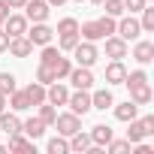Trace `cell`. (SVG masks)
<instances>
[{"mask_svg":"<svg viewBox=\"0 0 154 154\" xmlns=\"http://www.w3.org/2000/svg\"><path fill=\"white\" fill-rule=\"evenodd\" d=\"M115 24H118V18L103 15V18H97V21H85V24H79V36L88 39V42H97V39L112 36V33H115Z\"/></svg>","mask_w":154,"mask_h":154,"instance_id":"1","label":"cell"},{"mask_svg":"<svg viewBox=\"0 0 154 154\" xmlns=\"http://www.w3.org/2000/svg\"><path fill=\"white\" fill-rule=\"evenodd\" d=\"M127 124H130V130H127V142H130V145H136V142H142L145 136L154 133V115L133 118V121H127Z\"/></svg>","mask_w":154,"mask_h":154,"instance_id":"2","label":"cell"},{"mask_svg":"<svg viewBox=\"0 0 154 154\" xmlns=\"http://www.w3.org/2000/svg\"><path fill=\"white\" fill-rule=\"evenodd\" d=\"M72 57H75V63H79V66H94L97 57H100V51H97L94 42L79 39V42H75V48H72Z\"/></svg>","mask_w":154,"mask_h":154,"instance_id":"3","label":"cell"},{"mask_svg":"<svg viewBox=\"0 0 154 154\" xmlns=\"http://www.w3.org/2000/svg\"><path fill=\"white\" fill-rule=\"evenodd\" d=\"M115 33L124 39V42H130V39H139V33H142V24H139V18H133V15H121V21L115 24Z\"/></svg>","mask_w":154,"mask_h":154,"instance_id":"4","label":"cell"},{"mask_svg":"<svg viewBox=\"0 0 154 154\" xmlns=\"http://www.w3.org/2000/svg\"><path fill=\"white\" fill-rule=\"evenodd\" d=\"M54 127H57V133L60 136H72V133H79L82 130V121H79V115H75V112H63V115H57L54 118Z\"/></svg>","mask_w":154,"mask_h":154,"instance_id":"5","label":"cell"},{"mask_svg":"<svg viewBox=\"0 0 154 154\" xmlns=\"http://www.w3.org/2000/svg\"><path fill=\"white\" fill-rule=\"evenodd\" d=\"M33 45H48L51 42V36H54V30L45 24V21H33V27H27V33H24Z\"/></svg>","mask_w":154,"mask_h":154,"instance_id":"6","label":"cell"},{"mask_svg":"<svg viewBox=\"0 0 154 154\" xmlns=\"http://www.w3.org/2000/svg\"><path fill=\"white\" fill-rule=\"evenodd\" d=\"M66 106H69V112H75V115H88V112H91V94L82 91V88H75V94L66 97Z\"/></svg>","mask_w":154,"mask_h":154,"instance_id":"7","label":"cell"},{"mask_svg":"<svg viewBox=\"0 0 154 154\" xmlns=\"http://www.w3.org/2000/svg\"><path fill=\"white\" fill-rule=\"evenodd\" d=\"M66 79L72 82V88H82V91H88V88L94 85V72H91V66H72Z\"/></svg>","mask_w":154,"mask_h":154,"instance_id":"8","label":"cell"},{"mask_svg":"<svg viewBox=\"0 0 154 154\" xmlns=\"http://www.w3.org/2000/svg\"><path fill=\"white\" fill-rule=\"evenodd\" d=\"M21 9H24V18H27V21H45L51 6L45 3V0H27Z\"/></svg>","mask_w":154,"mask_h":154,"instance_id":"9","label":"cell"},{"mask_svg":"<svg viewBox=\"0 0 154 154\" xmlns=\"http://www.w3.org/2000/svg\"><path fill=\"white\" fill-rule=\"evenodd\" d=\"M27 24H30V21H27L24 15H12V12H9V15L3 18V33H6V36H24V33H27Z\"/></svg>","mask_w":154,"mask_h":154,"instance_id":"10","label":"cell"},{"mask_svg":"<svg viewBox=\"0 0 154 154\" xmlns=\"http://www.w3.org/2000/svg\"><path fill=\"white\" fill-rule=\"evenodd\" d=\"M66 97H69V91H66V85H60V79L51 82V85H45V103H51V106H66Z\"/></svg>","mask_w":154,"mask_h":154,"instance_id":"11","label":"cell"},{"mask_svg":"<svg viewBox=\"0 0 154 154\" xmlns=\"http://www.w3.org/2000/svg\"><path fill=\"white\" fill-rule=\"evenodd\" d=\"M12 57H27L30 51H33V42L27 39V36H9V48H6Z\"/></svg>","mask_w":154,"mask_h":154,"instance_id":"12","label":"cell"},{"mask_svg":"<svg viewBox=\"0 0 154 154\" xmlns=\"http://www.w3.org/2000/svg\"><path fill=\"white\" fill-rule=\"evenodd\" d=\"M106 57H112V60L127 57V42L121 36H106Z\"/></svg>","mask_w":154,"mask_h":154,"instance_id":"13","label":"cell"},{"mask_svg":"<svg viewBox=\"0 0 154 154\" xmlns=\"http://www.w3.org/2000/svg\"><path fill=\"white\" fill-rule=\"evenodd\" d=\"M112 106H115V97H112V91H109V88H103V91H94V94H91V109L106 112V109H112Z\"/></svg>","mask_w":154,"mask_h":154,"instance_id":"14","label":"cell"},{"mask_svg":"<svg viewBox=\"0 0 154 154\" xmlns=\"http://www.w3.org/2000/svg\"><path fill=\"white\" fill-rule=\"evenodd\" d=\"M124 79H127V66H124L121 60H112V63L106 66V82H109V85H124Z\"/></svg>","mask_w":154,"mask_h":154,"instance_id":"15","label":"cell"},{"mask_svg":"<svg viewBox=\"0 0 154 154\" xmlns=\"http://www.w3.org/2000/svg\"><path fill=\"white\" fill-rule=\"evenodd\" d=\"M151 97H154V94H151V85H148V82H142V85H133V88H130V100H133L136 106H148V103H151Z\"/></svg>","mask_w":154,"mask_h":154,"instance_id":"16","label":"cell"},{"mask_svg":"<svg viewBox=\"0 0 154 154\" xmlns=\"http://www.w3.org/2000/svg\"><path fill=\"white\" fill-rule=\"evenodd\" d=\"M133 57H136L139 63H151V60H154V42L139 39V42H136V48H133Z\"/></svg>","mask_w":154,"mask_h":154,"instance_id":"17","label":"cell"},{"mask_svg":"<svg viewBox=\"0 0 154 154\" xmlns=\"http://www.w3.org/2000/svg\"><path fill=\"white\" fill-rule=\"evenodd\" d=\"M21 133H27V136L36 142V139L45 133V124H42V118L36 115V118H27V121H21Z\"/></svg>","mask_w":154,"mask_h":154,"instance_id":"18","label":"cell"},{"mask_svg":"<svg viewBox=\"0 0 154 154\" xmlns=\"http://www.w3.org/2000/svg\"><path fill=\"white\" fill-rule=\"evenodd\" d=\"M91 142H94V145H100V148H106V145L112 142V127H106V124L91 127Z\"/></svg>","mask_w":154,"mask_h":154,"instance_id":"19","label":"cell"},{"mask_svg":"<svg viewBox=\"0 0 154 154\" xmlns=\"http://www.w3.org/2000/svg\"><path fill=\"white\" fill-rule=\"evenodd\" d=\"M91 145H94V142H91V133H82V130H79V133H72V136H69V151L85 154Z\"/></svg>","mask_w":154,"mask_h":154,"instance_id":"20","label":"cell"},{"mask_svg":"<svg viewBox=\"0 0 154 154\" xmlns=\"http://www.w3.org/2000/svg\"><path fill=\"white\" fill-rule=\"evenodd\" d=\"M136 112H139V106H136L133 100H127V103H118V106H115V118H118V121H124V124H127V121H133V118H136Z\"/></svg>","mask_w":154,"mask_h":154,"instance_id":"21","label":"cell"},{"mask_svg":"<svg viewBox=\"0 0 154 154\" xmlns=\"http://www.w3.org/2000/svg\"><path fill=\"white\" fill-rule=\"evenodd\" d=\"M0 130H3L6 136H15V133H21V121H18L15 115H6V112H0Z\"/></svg>","mask_w":154,"mask_h":154,"instance_id":"22","label":"cell"},{"mask_svg":"<svg viewBox=\"0 0 154 154\" xmlns=\"http://www.w3.org/2000/svg\"><path fill=\"white\" fill-rule=\"evenodd\" d=\"M6 148H9V151H33V154H36V148H33V139H30V136L24 139L21 133L9 136V145H6Z\"/></svg>","mask_w":154,"mask_h":154,"instance_id":"23","label":"cell"},{"mask_svg":"<svg viewBox=\"0 0 154 154\" xmlns=\"http://www.w3.org/2000/svg\"><path fill=\"white\" fill-rule=\"evenodd\" d=\"M24 94H27L30 106H39V103H45V85H39V82L27 85V88H24Z\"/></svg>","mask_w":154,"mask_h":154,"instance_id":"24","label":"cell"},{"mask_svg":"<svg viewBox=\"0 0 154 154\" xmlns=\"http://www.w3.org/2000/svg\"><path fill=\"white\" fill-rule=\"evenodd\" d=\"M6 100H9V106H12V109H15V112H24V109H33V106H30V100H27V94H24V91H12V94H9V97H6Z\"/></svg>","mask_w":154,"mask_h":154,"instance_id":"25","label":"cell"},{"mask_svg":"<svg viewBox=\"0 0 154 154\" xmlns=\"http://www.w3.org/2000/svg\"><path fill=\"white\" fill-rule=\"evenodd\" d=\"M69 69H72V60L69 57H57L54 63H51V72H54V79H66V75H69Z\"/></svg>","mask_w":154,"mask_h":154,"instance_id":"26","label":"cell"},{"mask_svg":"<svg viewBox=\"0 0 154 154\" xmlns=\"http://www.w3.org/2000/svg\"><path fill=\"white\" fill-rule=\"evenodd\" d=\"M100 6H106V15H112V18H121L127 9H124V0H103Z\"/></svg>","mask_w":154,"mask_h":154,"instance_id":"27","label":"cell"},{"mask_svg":"<svg viewBox=\"0 0 154 154\" xmlns=\"http://www.w3.org/2000/svg\"><path fill=\"white\" fill-rule=\"evenodd\" d=\"M139 24H142V30H145V33H151V30H154V6H148V3L142 6V18H139Z\"/></svg>","mask_w":154,"mask_h":154,"instance_id":"28","label":"cell"},{"mask_svg":"<svg viewBox=\"0 0 154 154\" xmlns=\"http://www.w3.org/2000/svg\"><path fill=\"white\" fill-rule=\"evenodd\" d=\"M66 151H69L66 136H54V139H48V154H66Z\"/></svg>","mask_w":154,"mask_h":154,"instance_id":"29","label":"cell"},{"mask_svg":"<svg viewBox=\"0 0 154 154\" xmlns=\"http://www.w3.org/2000/svg\"><path fill=\"white\" fill-rule=\"evenodd\" d=\"M36 82H39V85H51V82H57L48 63H39V66H36Z\"/></svg>","mask_w":154,"mask_h":154,"instance_id":"30","label":"cell"},{"mask_svg":"<svg viewBox=\"0 0 154 154\" xmlns=\"http://www.w3.org/2000/svg\"><path fill=\"white\" fill-rule=\"evenodd\" d=\"M66 33H79V21L75 18H60L57 21V36H66Z\"/></svg>","mask_w":154,"mask_h":154,"instance_id":"31","label":"cell"},{"mask_svg":"<svg viewBox=\"0 0 154 154\" xmlns=\"http://www.w3.org/2000/svg\"><path fill=\"white\" fill-rule=\"evenodd\" d=\"M39 118H42V124L48 127V124H54V118H57V109H54L51 103H39Z\"/></svg>","mask_w":154,"mask_h":154,"instance_id":"32","label":"cell"},{"mask_svg":"<svg viewBox=\"0 0 154 154\" xmlns=\"http://www.w3.org/2000/svg\"><path fill=\"white\" fill-rule=\"evenodd\" d=\"M57 57H60V48H54L51 42H48V45H42V57H39V63H48V66H51Z\"/></svg>","mask_w":154,"mask_h":154,"instance_id":"33","label":"cell"},{"mask_svg":"<svg viewBox=\"0 0 154 154\" xmlns=\"http://www.w3.org/2000/svg\"><path fill=\"white\" fill-rule=\"evenodd\" d=\"M79 39H82L79 33H66V36H60V39H57V48H60V51H72Z\"/></svg>","mask_w":154,"mask_h":154,"instance_id":"34","label":"cell"},{"mask_svg":"<svg viewBox=\"0 0 154 154\" xmlns=\"http://www.w3.org/2000/svg\"><path fill=\"white\" fill-rule=\"evenodd\" d=\"M0 91H3L6 97L15 91V75H12V72H0Z\"/></svg>","mask_w":154,"mask_h":154,"instance_id":"35","label":"cell"},{"mask_svg":"<svg viewBox=\"0 0 154 154\" xmlns=\"http://www.w3.org/2000/svg\"><path fill=\"white\" fill-rule=\"evenodd\" d=\"M106 148H109L112 154H124V151H130V142H127V139H112Z\"/></svg>","mask_w":154,"mask_h":154,"instance_id":"36","label":"cell"},{"mask_svg":"<svg viewBox=\"0 0 154 154\" xmlns=\"http://www.w3.org/2000/svg\"><path fill=\"white\" fill-rule=\"evenodd\" d=\"M145 3L148 0H124V9H130V15H136V12H142Z\"/></svg>","mask_w":154,"mask_h":154,"instance_id":"37","label":"cell"},{"mask_svg":"<svg viewBox=\"0 0 154 154\" xmlns=\"http://www.w3.org/2000/svg\"><path fill=\"white\" fill-rule=\"evenodd\" d=\"M154 148L151 145H145V142H136V154H151Z\"/></svg>","mask_w":154,"mask_h":154,"instance_id":"38","label":"cell"},{"mask_svg":"<svg viewBox=\"0 0 154 154\" xmlns=\"http://www.w3.org/2000/svg\"><path fill=\"white\" fill-rule=\"evenodd\" d=\"M6 48H9V36H6V33H3V30H0V54H3V51H6Z\"/></svg>","mask_w":154,"mask_h":154,"instance_id":"39","label":"cell"},{"mask_svg":"<svg viewBox=\"0 0 154 154\" xmlns=\"http://www.w3.org/2000/svg\"><path fill=\"white\" fill-rule=\"evenodd\" d=\"M9 15V3H6V0H0V18H6Z\"/></svg>","mask_w":154,"mask_h":154,"instance_id":"40","label":"cell"},{"mask_svg":"<svg viewBox=\"0 0 154 154\" xmlns=\"http://www.w3.org/2000/svg\"><path fill=\"white\" fill-rule=\"evenodd\" d=\"M6 3H9V9H21V6L27 3V0H6Z\"/></svg>","mask_w":154,"mask_h":154,"instance_id":"41","label":"cell"},{"mask_svg":"<svg viewBox=\"0 0 154 154\" xmlns=\"http://www.w3.org/2000/svg\"><path fill=\"white\" fill-rule=\"evenodd\" d=\"M6 106H9V100H6V94L0 91V112H6Z\"/></svg>","mask_w":154,"mask_h":154,"instance_id":"42","label":"cell"},{"mask_svg":"<svg viewBox=\"0 0 154 154\" xmlns=\"http://www.w3.org/2000/svg\"><path fill=\"white\" fill-rule=\"evenodd\" d=\"M45 3H48V6H63L66 0H45Z\"/></svg>","mask_w":154,"mask_h":154,"instance_id":"43","label":"cell"},{"mask_svg":"<svg viewBox=\"0 0 154 154\" xmlns=\"http://www.w3.org/2000/svg\"><path fill=\"white\" fill-rule=\"evenodd\" d=\"M0 30H3V18H0Z\"/></svg>","mask_w":154,"mask_h":154,"instance_id":"44","label":"cell"},{"mask_svg":"<svg viewBox=\"0 0 154 154\" xmlns=\"http://www.w3.org/2000/svg\"><path fill=\"white\" fill-rule=\"evenodd\" d=\"M94 3H103V0H94Z\"/></svg>","mask_w":154,"mask_h":154,"instance_id":"45","label":"cell"},{"mask_svg":"<svg viewBox=\"0 0 154 154\" xmlns=\"http://www.w3.org/2000/svg\"><path fill=\"white\" fill-rule=\"evenodd\" d=\"M75 3H82V0H75Z\"/></svg>","mask_w":154,"mask_h":154,"instance_id":"46","label":"cell"}]
</instances>
